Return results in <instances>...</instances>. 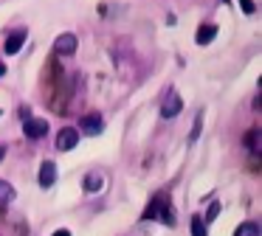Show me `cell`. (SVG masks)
Here are the masks:
<instances>
[{
  "label": "cell",
  "mask_w": 262,
  "mask_h": 236,
  "mask_svg": "<svg viewBox=\"0 0 262 236\" xmlns=\"http://www.w3.org/2000/svg\"><path fill=\"white\" fill-rule=\"evenodd\" d=\"M54 180H57V163H54V160H42V166H40V185H42V188H51Z\"/></svg>",
  "instance_id": "7"
},
{
  "label": "cell",
  "mask_w": 262,
  "mask_h": 236,
  "mask_svg": "<svg viewBox=\"0 0 262 236\" xmlns=\"http://www.w3.org/2000/svg\"><path fill=\"white\" fill-rule=\"evenodd\" d=\"M14 197V185L6 183V180H0V202H9Z\"/></svg>",
  "instance_id": "17"
},
{
  "label": "cell",
  "mask_w": 262,
  "mask_h": 236,
  "mask_svg": "<svg viewBox=\"0 0 262 236\" xmlns=\"http://www.w3.org/2000/svg\"><path fill=\"white\" fill-rule=\"evenodd\" d=\"M79 138H82V132L76 127H62L57 135V152H71L79 144Z\"/></svg>",
  "instance_id": "1"
},
{
  "label": "cell",
  "mask_w": 262,
  "mask_h": 236,
  "mask_svg": "<svg viewBox=\"0 0 262 236\" xmlns=\"http://www.w3.org/2000/svg\"><path fill=\"white\" fill-rule=\"evenodd\" d=\"M262 230H259V225L256 222H243L237 230H234V236H259Z\"/></svg>",
  "instance_id": "13"
},
{
  "label": "cell",
  "mask_w": 262,
  "mask_h": 236,
  "mask_svg": "<svg viewBox=\"0 0 262 236\" xmlns=\"http://www.w3.org/2000/svg\"><path fill=\"white\" fill-rule=\"evenodd\" d=\"M0 115H3V112H0Z\"/></svg>",
  "instance_id": "22"
},
{
  "label": "cell",
  "mask_w": 262,
  "mask_h": 236,
  "mask_svg": "<svg viewBox=\"0 0 262 236\" xmlns=\"http://www.w3.org/2000/svg\"><path fill=\"white\" fill-rule=\"evenodd\" d=\"M104 129V121L99 112H88V115H82V132L85 135H99Z\"/></svg>",
  "instance_id": "6"
},
{
  "label": "cell",
  "mask_w": 262,
  "mask_h": 236,
  "mask_svg": "<svg viewBox=\"0 0 262 236\" xmlns=\"http://www.w3.org/2000/svg\"><path fill=\"white\" fill-rule=\"evenodd\" d=\"M54 236H71V230H68V228H62V230H57Z\"/></svg>",
  "instance_id": "19"
},
{
  "label": "cell",
  "mask_w": 262,
  "mask_h": 236,
  "mask_svg": "<svg viewBox=\"0 0 262 236\" xmlns=\"http://www.w3.org/2000/svg\"><path fill=\"white\" fill-rule=\"evenodd\" d=\"M0 76H6V65L3 62H0Z\"/></svg>",
  "instance_id": "20"
},
{
  "label": "cell",
  "mask_w": 262,
  "mask_h": 236,
  "mask_svg": "<svg viewBox=\"0 0 262 236\" xmlns=\"http://www.w3.org/2000/svg\"><path fill=\"white\" fill-rule=\"evenodd\" d=\"M189 233H192V236H209V230H206L203 217H198V214H194V217H192V222H189Z\"/></svg>",
  "instance_id": "12"
},
{
  "label": "cell",
  "mask_w": 262,
  "mask_h": 236,
  "mask_svg": "<svg viewBox=\"0 0 262 236\" xmlns=\"http://www.w3.org/2000/svg\"><path fill=\"white\" fill-rule=\"evenodd\" d=\"M158 219H161L164 225H175V211L169 208V202H164V205H161V211H158Z\"/></svg>",
  "instance_id": "15"
},
{
  "label": "cell",
  "mask_w": 262,
  "mask_h": 236,
  "mask_svg": "<svg viewBox=\"0 0 262 236\" xmlns=\"http://www.w3.org/2000/svg\"><path fill=\"white\" fill-rule=\"evenodd\" d=\"M239 6H243V11H245V14H254V11H256L254 0H239Z\"/></svg>",
  "instance_id": "18"
},
{
  "label": "cell",
  "mask_w": 262,
  "mask_h": 236,
  "mask_svg": "<svg viewBox=\"0 0 262 236\" xmlns=\"http://www.w3.org/2000/svg\"><path fill=\"white\" fill-rule=\"evenodd\" d=\"M181 110H183V99L175 93V90H169V93L164 96V104H161V115H164V118H175Z\"/></svg>",
  "instance_id": "4"
},
{
  "label": "cell",
  "mask_w": 262,
  "mask_h": 236,
  "mask_svg": "<svg viewBox=\"0 0 262 236\" xmlns=\"http://www.w3.org/2000/svg\"><path fill=\"white\" fill-rule=\"evenodd\" d=\"M243 144L248 146V149L254 152V155H256V152H262V129H259V127H251L248 132H245Z\"/></svg>",
  "instance_id": "8"
},
{
  "label": "cell",
  "mask_w": 262,
  "mask_h": 236,
  "mask_svg": "<svg viewBox=\"0 0 262 236\" xmlns=\"http://www.w3.org/2000/svg\"><path fill=\"white\" fill-rule=\"evenodd\" d=\"M214 37H217V26L206 22V26H200V28H198V37H194V39H198V45H209Z\"/></svg>",
  "instance_id": "11"
},
{
  "label": "cell",
  "mask_w": 262,
  "mask_h": 236,
  "mask_svg": "<svg viewBox=\"0 0 262 236\" xmlns=\"http://www.w3.org/2000/svg\"><path fill=\"white\" fill-rule=\"evenodd\" d=\"M220 211H223V205H220L217 200H214V202H209V211L203 214V222H206V225H211L217 217H220Z\"/></svg>",
  "instance_id": "14"
},
{
  "label": "cell",
  "mask_w": 262,
  "mask_h": 236,
  "mask_svg": "<svg viewBox=\"0 0 262 236\" xmlns=\"http://www.w3.org/2000/svg\"><path fill=\"white\" fill-rule=\"evenodd\" d=\"M76 45H79L76 34L65 31V34H59V37H57V42H54V51H57L59 56H71V54L76 51Z\"/></svg>",
  "instance_id": "5"
},
{
  "label": "cell",
  "mask_w": 262,
  "mask_h": 236,
  "mask_svg": "<svg viewBox=\"0 0 262 236\" xmlns=\"http://www.w3.org/2000/svg\"><path fill=\"white\" fill-rule=\"evenodd\" d=\"M23 132H26V138L40 140V138H46V135H48V121H46V118H26Z\"/></svg>",
  "instance_id": "2"
},
{
  "label": "cell",
  "mask_w": 262,
  "mask_h": 236,
  "mask_svg": "<svg viewBox=\"0 0 262 236\" xmlns=\"http://www.w3.org/2000/svg\"><path fill=\"white\" fill-rule=\"evenodd\" d=\"M26 37H29V31H26L23 26H20V28H14V31H9V37H6V45H3V48H6V54H9V56L20 54V51H23V42H26Z\"/></svg>",
  "instance_id": "3"
},
{
  "label": "cell",
  "mask_w": 262,
  "mask_h": 236,
  "mask_svg": "<svg viewBox=\"0 0 262 236\" xmlns=\"http://www.w3.org/2000/svg\"><path fill=\"white\" fill-rule=\"evenodd\" d=\"M200 132H203V110L198 112V118H194V124H192V135H189V140L194 144V140L200 138Z\"/></svg>",
  "instance_id": "16"
},
{
  "label": "cell",
  "mask_w": 262,
  "mask_h": 236,
  "mask_svg": "<svg viewBox=\"0 0 262 236\" xmlns=\"http://www.w3.org/2000/svg\"><path fill=\"white\" fill-rule=\"evenodd\" d=\"M82 188H85L88 194H93V191L104 188V174H99V172H91V174H85V180H82Z\"/></svg>",
  "instance_id": "10"
},
{
  "label": "cell",
  "mask_w": 262,
  "mask_h": 236,
  "mask_svg": "<svg viewBox=\"0 0 262 236\" xmlns=\"http://www.w3.org/2000/svg\"><path fill=\"white\" fill-rule=\"evenodd\" d=\"M164 202H166V194L152 197V202H149V205L144 208V214H141L144 222H152V219H158V211H161V205H164Z\"/></svg>",
  "instance_id": "9"
},
{
  "label": "cell",
  "mask_w": 262,
  "mask_h": 236,
  "mask_svg": "<svg viewBox=\"0 0 262 236\" xmlns=\"http://www.w3.org/2000/svg\"><path fill=\"white\" fill-rule=\"evenodd\" d=\"M3 152H6V146H3V144H0V160H3Z\"/></svg>",
  "instance_id": "21"
}]
</instances>
